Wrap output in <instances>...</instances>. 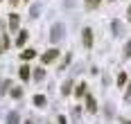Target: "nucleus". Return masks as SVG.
<instances>
[{
	"label": "nucleus",
	"mask_w": 131,
	"mask_h": 124,
	"mask_svg": "<svg viewBox=\"0 0 131 124\" xmlns=\"http://www.w3.org/2000/svg\"><path fill=\"white\" fill-rule=\"evenodd\" d=\"M63 34H66V25H63V23H54L52 29H50V41L59 43L61 39H63Z\"/></svg>",
	"instance_id": "obj_1"
},
{
	"label": "nucleus",
	"mask_w": 131,
	"mask_h": 124,
	"mask_svg": "<svg viewBox=\"0 0 131 124\" xmlns=\"http://www.w3.org/2000/svg\"><path fill=\"white\" fill-rule=\"evenodd\" d=\"M57 56H59V50H48L45 54L41 56V61H43V63H52Z\"/></svg>",
	"instance_id": "obj_2"
},
{
	"label": "nucleus",
	"mask_w": 131,
	"mask_h": 124,
	"mask_svg": "<svg viewBox=\"0 0 131 124\" xmlns=\"http://www.w3.org/2000/svg\"><path fill=\"white\" fill-rule=\"evenodd\" d=\"M81 39H84V45H86V47H91V45H93V29H91V27H86V29H84V36H81Z\"/></svg>",
	"instance_id": "obj_3"
},
{
	"label": "nucleus",
	"mask_w": 131,
	"mask_h": 124,
	"mask_svg": "<svg viewBox=\"0 0 131 124\" xmlns=\"http://www.w3.org/2000/svg\"><path fill=\"white\" fill-rule=\"evenodd\" d=\"M39 14H41V2H34L29 7V18H39Z\"/></svg>",
	"instance_id": "obj_4"
},
{
	"label": "nucleus",
	"mask_w": 131,
	"mask_h": 124,
	"mask_svg": "<svg viewBox=\"0 0 131 124\" xmlns=\"http://www.w3.org/2000/svg\"><path fill=\"white\" fill-rule=\"evenodd\" d=\"M18 75H20V79H23V81H27V79H29V75H32V72H29V66H20Z\"/></svg>",
	"instance_id": "obj_5"
},
{
	"label": "nucleus",
	"mask_w": 131,
	"mask_h": 124,
	"mask_svg": "<svg viewBox=\"0 0 131 124\" xmlns=\"http://www.w3.org/2000/svg\"><path fill=\"white\" fill-rule=\"evenodd\" d=\"M20 122V117H18V113L12 110V113H7V124H18Z\"/></svg>",
	"instance_id": "obj_6"
},
{
	"label": "nucleus",
	"mask_w": 131,
	"mask_h": 124,
	"mask_svg": "<svg viewBox=\"0 0 131 124\" xmlns=\"http://www.w3.org/2000/svg\"><path fill=\"white\" fill-rule=\"evenodd\" d=\"M18 25H20L18 14H12V16H9V27H12V29H18Z\"/></svg>",
	"instance_id": "obj_7"
},
{
	"label": "nucleus",
	"mask_w": 131,
	"mask_h": 124,
	"mask_svg": "<svg viewBox=\"0 0 131 124\" xmlns=\"http://www.w3.org/2000/svg\"><path fill=\"white\" fill-rule=\"evenodd\" d=\"M111 29H113V34H115V36H120V34H122V23L113 20V23H111Z\"/></svg>",
	"instance_id": "obj_8"
},
{
	"label": "nucleus",
	"mask_w": 131,
	"mask_h": 124,
	"mask_svg": "<svg viewBox=\"0 0 131 124\" xmlns=\"http://www.w3.org/2000/svg\"><path fill=\"white\" fill-rule=\"evenodd\" d=\"M27 41V32L25 29H23V32H18V39H16V45H20V47H23V43Z\"/></svg>",
	"instance_id": "obj_9"
},
{
	"label": "nucleus",
	"mask_w": 131,
	"mask_h": 124,
	"mask_svg": "<svg viewBox=\"0 0 131 124\" xmlns=\"http://www.w3.org/2000/svg\"><path fill=\"white\" fill-rule=\"evenodd\" d=\"M100 2H102V0H86L84 5H86V9H97V7H100Z\"/></svg>",
	"instance_id": "obj_10"
},
{
	"label": "nucleus",
	"mask_w": 131,
	"mask_h": 124,
	"mask_svg": "<svg viewBox=\"0 0 131 124\" xmlns=\"http://www.w3.org/2000/svg\"><path fill=\"white\" fill-rule=\"evenodd\" d=\"M34 106L43 108V106H45V97H43V95H36V97H34Z\"/></svg>",
	"instance_id": "obj_11"
},
{
	"label": "nucleus",
	"mask_w": 131,
	"mask_h": 124,
	"mask_svg": "<svg viewBox=\"0 0 131 124\" xmlns=\"http://www.w3.org/2000/svg\"><path fill=\"white\" fill-rule=\"evenodd\" d=\"M34 56H36V50H25V52H23V59H34Z\"/></svg>",
	"instance_id": "obj_12"
},
{
	"label": "nucleus",
	"mask_w": 131,
	"mask_h": 124,
	"mask_svg": "<svg viewBox=\"0 0 131 124\" xmlns=\"http://www.w3.org/2000/svg\"><path fill=\"white\" fill-rule=\"evenodd\" d=\"M70 88H72V81H66L63 86H61V93H63V95H68V93H70Z\"/></svg>",
	"instance_id": "obj_13"
},
{
	"label": "nucleus",
	"mask_w": 131,
	"mask_h": 124,
	"mask_svg": "<svg viewBox=\"0 0 131 124\" xmlns=\"http://www.w3.org/2000/svg\"><path fill=\"white\" fill-rule=\"evenodd\" d=\"M124 59H131V41H127L124 45Z\"/></svg>",
	"instance_id": "obj_14"
},
{
	"label": "nucleus",
	"mask_w": 131,
	"mask_h": 124,
	"mask_svg": "<svg viewBox=\"0 0 131 124\" xmlns=\"http://www.w3.org/2000/svg\"><path fill=\"white\" fill-rule=\"evenodd\" d=\"M84 93H86V83H79L77 86V97H81Z\"/></svg>",
	"instance_id": "obj_15"
},
{
	"label": "nucleus",
	"mask_w": 131,
	"mask_h": 124,
	"mask_svg": "<svg viewBox=\"0 0 131 124\" xmlns=\"http://www.w3.org/2000/svg\"><path fill=\"white\" fill-rule=\"evenodd\" d=\"M12 97L20 99V97H23V90H20V88H14V90H12Z\"/></svg>",
	"instance_id": "obj_16"
},
{
	"label": "nucleus",
	"mask_w": 131,
	"mask_h": 124,
	"mask_svg": "<svg viewBox=\"0 0 131 124\" xmlns=\"http://www.w3.org/2000/svg\"><path fill=\"white\" fill-rule=\"evenodd\" d=\"M43 77H45V72H43V70H36V72H34V79H39V81H41V79H43Z\"/></svg>",
	"instance_id": "obj_17"
},
{
	"label": "nucleus",
	"mask_w": 131,
	"mask_h": 124,
	"mask_svg": "<svg viewBox=\"0 0 131 124\" xmlns=\"http://www.w3.org/2000/svg\"><path fill=\"white\" fill-rule=\"evenodd\" d=\"M86 102H88V110H95V108H97V106H95V99H93V97H88Z\"/></svg>",
	"instance_id": "obj_18"
},
{
	"label": "nucleus",
	"mask_w": 131,
	"mask_h": 124,
	"mask_svg": "<svg viewBox=\"0 0 131 124\" xmlns=\"http://www.w3.org/2000/svg\"><path fill=\"white\" fill-rule=\"evenodd\" d=\"M63 7H68V9L75 7V0H63Z\"/></svg>",
	"instance_id": "obj_19"
},
{
	"label": "nucleus",
	"mask_w": 131,
	"mask_h": 124,
	"mask_svg": "<svg viewBox=\"0 0 131 124\" xmlns=\"http://www.w3.org/2000/svg\"><path fill=\"white\" fill-rule=\"evenodd\" d=\"M124 81H127V75H120V77H118V83H120V86H122V83H124Z\"/></svg>",
	"instance_id": "obj_20"
},
{
	"label": "nucleus",
	"mask_w": 131,
	"mask_h": 124,
	"mask_svg": "<svg viewBox=\"0 0 131 124\" xmlns=\"http://www.w3.org/2000/svg\"><path fill=\"white\" fill-rule=\"evenodd\" d=\"M127 18L131 20V5H129V9H127Z\"/></svg>",
	"instance_id": "obj_21"
},
{
	"label": "nucleus",
	"mask_w": 131,
	"mask_h": 124,
	"mask_svg": "<svg viewBox=\"0 0 131 124\" xmlns=\"http://www.w3.org/2000/svg\"><path fill=\"white\" fill-rule=\"evenodd\" d=\"M9 2H12V5H18V0H9Z\"/></svg>",
	"instance_id": "obj_22"
},
{
	"label": "nucleus",
	"mask_w": 131,
	"mask_h": 124,
	"mask_svg": "<svg viewBox=\"0 0 131 124\" xmlns=\"http://www.w3.org/2000/svg\"><path fill=\"white\" fill-rule=\"evenodd\" d=\"M129 99H131V90H129Z\"/></svg>",
	"instance_id": "obj_23"
},
{
	"label": "nucleus",
	"mask_w": 131,
	"mask_h": 124,
	"mask_svg": "<svg viewBox=\"0 0 131 124\" xmlns=\"http://www.w3.org/2000/svg\"><path fill=\"white\" fill-rule=\"evenodd\" d=\"M111 2H115V0H111Z\"/></svg>",
	"instance_id": "obj_24"
},
{
	"label": "nucleus",
	"mask_w": 131,
	"mask_h": 124,
	"mask_svg": "<svg viewBox=\"0 0 131 124\" xmlns=\"http://www.w3.org/2000/svg\"><path fill=\"white\" fill-rule=\"evenodd\" d=\"M27 124H32V122H27Z\"/></svg>",
	"instance_id": "obj_25"
}]
</instances>
